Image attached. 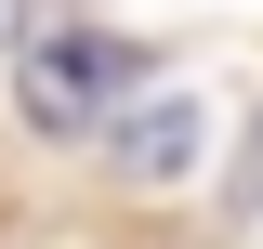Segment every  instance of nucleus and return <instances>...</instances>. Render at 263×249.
<instances>
[{
    "mask_svg": "<svg viewBox=\"0 0 263 249\" xmlns=\"http://www.w3.org/2000/svg\"><path fill=\"white\" fill-rule=\"evenodd\" d=\"M237 197H263V144H250V171H237Z\"/></svg>",
    "mask_w": 263,
    "mask_h": 249,
    "instance_id": "obj_3",
    "label": "nucleus"
},
{
    "mask_svg": "<svg viewBox=\"0 0 263 249\" xmlns=\"http://www.w3.org/2000/svg\"><path fill=\"white\" fill-rule=\"evenodd\" d=\"M119 92H132V39L119 27H92L79 0H27L13 13V105L40 131H92Z\"/></svg>",
    "mask_w": 263,
    "mask_h": 249,
    "instance_id": "obj_1",
    "label": "nucleus"
},
{
    "mask_svg": "<svg viewBox=\"0 0 263 249\" xmlns=\"http://www.w3.org/2000/svg\"><path fill=\"white\" fill-rule=\"evenodd\" d=\"M119 157H132V184H171L197 157V105H145V131H119Z\"/></svg>",
    "mask_w": 263,
    "mask_h": 249,
    "instance_id": "obj_2",
    "label": "nucleus"
}]
</instances>
